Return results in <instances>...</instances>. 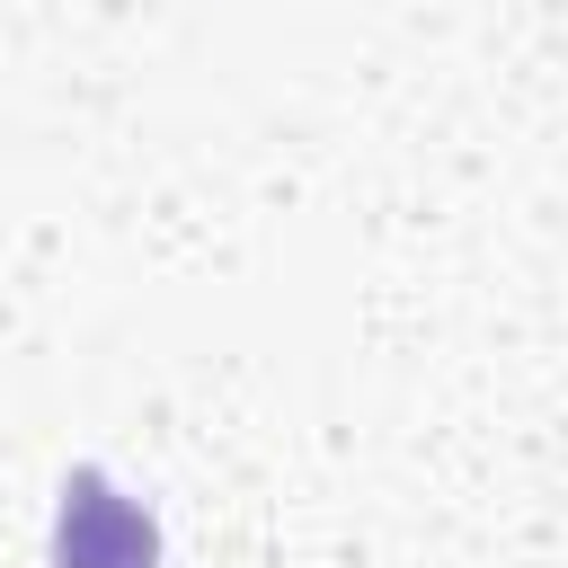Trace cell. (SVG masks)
Segmentation results:
<instances>
[{
	"label": "cell",
	"mask_w": 568,
	"mask_h": 568,
	"mask_svg": "<svg viewBox=\"0 0 568 568\" xmlns=\"http://www.w3.org/2000/svg\"><path fill=\"white\" fill-rule=\"evenodd\" d=\"M53 568H160V524L106 470H71L53 506Z\"/></svg>",
	"instance_id": "1"
}]
</instances>
